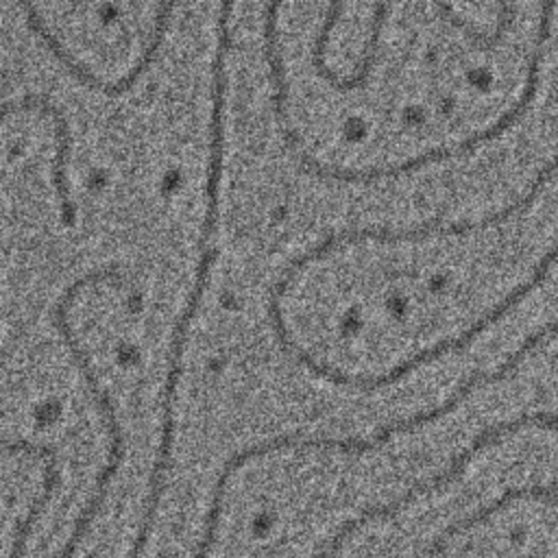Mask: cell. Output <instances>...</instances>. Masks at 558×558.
Listing matches in <instances>:
<instances>
[{
    "instance_id": "6da1fadb",
    "label": "cell",
    "mask_w": 558,
    "mask_h": 558,
    "mask_svg": "<svg viewBox=\"0 0 558 558\" xmlns=\"http://www.w3.org/2000/svg\"><path fill=\"white\" fill-rule=\"evenodd\" d=\"M554 11L556 4L547 2L541 7V17H538V26H536V35L532 39V48L527 54V65H525V76H523V87L519 92V96L514 98V102L501 113L497 116L488 126L453 142V144H445V146H436V148H427L414 157H405L397 163H388V166H373V168H338V166H327L320 163L316 157H312L310 153H305L299 146V137L296 131L290 126L288 113H279L275 116L277 124L281 126V135L283 142L290 146L292 155L296 157V161L312 172L314 177L323 179V181H338V183H375L381 179H395L401 174H410L418 168H425L429 163H442L449 161L453 157H462L466 153H473L475 148L499 140L506 131H510L534 105V98L538 94V83H541V70H543V61L547 54V46L551 39V26H554Z\"/></svg>"
},
{
    "instance_id": "7a4b0ae2",
    "label": "cell",
    "mask_w": 558,
    "mask_h": 558,
    "mask_svg": "<svg viewBox=\"0 0 558 558\" xmlns=\"http://www.w3.org/2000/svg\"><path fill=\"white\" fill-rule=\"evenodd\" d=\"M83 381L87 386V390L92 392L98 410H100V416H102V425H105V432H107V438H109V449H107V458H105V464L96 477V484H94V490L92 495L87 497V504L83 506V510L78 512L74 525H72V532L68 536V541L63 543L61 551L57 558H74L81 541L85 538L87 530L92 527L94 519L98 517L100 508L105 506V497H107V490H109V484L111 480L116 477V473L120 471L122 466V460H124V434H122V425L116 416V405L109 397V392L100 386L94 368H85L83 371Z\"/></svg>"
},
{
    "instance_id": "3957f363",
    "label": "cell",
    "mask_w": 558,
    "mask_h": 558,
    "mask_svg": "<svg viewBox=\"0 0 558 558\" xmlns=\"http://www.w3.org/2000/svg\"><path fill=\"white\" fill-rule=\"evenodd\" d=\"M11 111H33L39 116H46L52 122V137H54V157L50 163V179H52V190L59 201L61 209V220L63 225L72 227L76 222V205L70 192V181H68V163L72 155V129L68 122V116L63 109L54 102H50L44 96H24L15 102H4L2 105V116H9Z\"/></svg>"
},
{
    "instance_id": "277c9868",
    "label": "cell",
    "mask_w": 558,
    "mask_h": 558,
    "mask_svg": "<svg viewBox=\"0 0 558 558\" xmlns=\"http://www.w3.org/2000/svg\"><path fill=\"white\" fill-rule=\"evenodd\" d=\"M4 449L11 453H31L44 460V477H41V490L39 495L33 499V504L28 506L24 519L17 523L15 527V538L13 545L9 549V558H24L28 541L35 532V525L39 523L41 514L48 510L57 486H59V460H57V449L50 445H41V442H31V440H13V442H4Z\"/></svg>"
},
{
    "instance_id": "5b68a950",
    "label": "cell",
    "mask_w": 558,
    "mask_h": 558,
    "mask_svg": "<svg viewBox=\"0 0 558 558\" xmlns=\"http://www.w3.org/2000/svg\"><path fill=\"white\" fill-rule=\"evenodd\" d=\"M388 13H390V4H375L373 7L371 33H368V39H366L364 50L360 54V61L355 63L351 74H347V76L336 74L327 83L329 87H333L336 92H355V89L368 85V81L373 76V70H375V63L379 59V44H381V35H384V28H386V22H388Z\"/></svg>"
},
{
    "instance_id": "8992f818",
    "label": "cell",
    "mask_w": 558,
    "mask_h": 558,
    "mask_svg": "<svg viewBox=\"0 0 558 558\" xmlns=\"http://www.w3.org/2000/svg\"><path fill=\"white\" fill-rule=\"evenodd\" d=\"M497 9H499V15H497V22H495V28L490 33H484V31L475 28L466 17H462L451 4H436V11L442 15V20L447 24H451L458 31H462L471 44L482 46V48L497 46L504 39L506 31L514 22V11H517L514 4H497Z\"/></svg>"
}]
</instances>
